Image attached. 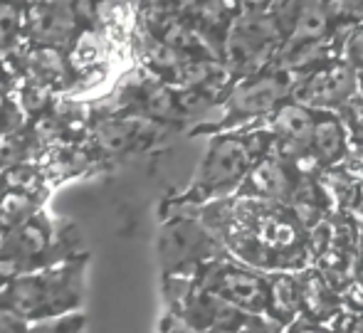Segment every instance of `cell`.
Listing matches in <instances>:
<instances>
[{"label":"cell","mask_w":363,"mask_h":333,"mask_svg":"<svg viewBox=\"0 0 363 333\" xmlns=\"http://www.w3.org/2000/svg\"><path fill=\"white\" fill-rule=\"evenodd\" d=\"M82 286L74 269L20 274L0 291V306L18 314L28 324L62 319L79 306Z\"/></svg>","instance_id":"cell-1"},{"label":"cell","mask_w":363,"mask_h":333,"mask_svg":"<svg viewBox=\"0 0 363 333\" xmlns=\"http://www.w3.org/2000/svg\"><path fill=\"white\" fill-rule=\"evenodd\" d=\"M250 166H252V148L247 146V141L235 136L216 138L198 171L193 191L201 196H218L230 191L247 176Z\"/></svg>","instance_id":"cell-2"},{"label":"cell","mask_w":363,"mask_h":333,"mask_svg":"<svg viewBox=\"0 0 363 333\" xmlns=\"http://www.w3.org/2000/svg\"><path fill=\"white\" fill-rule=\"evenodd\" d=\"M356 91V69L351 64H331L314 72L291 89L294 101L306 109H329L349 101Z\"/></svg>","instance_id":"cell-3"},{"label":"cell","mask_w":363,"mask_h":333,"mask_svg":"<svg viewBox=\"0 0 363 333\" xmlns=\"http://www.w3.org/2000/svg\"><path fill=\"white\" fill-rule=\"evenodd\" d=\"M287 91V72H272V74H257L252 79H245L230 94L228 116L230 119H252V116L267 114L277 104H282Z\"/></svg>","instance_id":"cell-4"},{"label":"cell","mask_w":363,"mask_h":333,"mask_svg":"<svg viewBox=\"0 0 363 333\" xmlns=\"http://www.w3.org/2000/svg\"><path fill=\"white\" fill-rule=\"evenodd\" d=\"M203 289L220 296L230 306H240V309L259 311L267 306V281L245 269H238V266H211Z\"/></svg>","instance_id":"cell-5"},{"label":"cell","mask_w":363,"mask_h":333,"mask_svg":"<svg viewBox=\"0 0 363 333\" xmlns=\"http://www.w3.org/2000/svg\"><path fill=\"white\" fill-rule=\"evenodd\" d=\"M161 259L168 271H176L181 266L211 257L216 249L213 237L193 220H176L166 225L161 232Z\"/></svg>","instance_id":"cell-6"},{"label":"cell","mask_w":363,"mask_h":333,"mask_svg":"<svg viewBox=\"0 0 363 333\" xmlns=\"http://www.w3.org/2000/svg\"><path fill=\"white\" fill-rule=\"evenodd\" d=\"M311 129H314V111L311 109L296 104V101H282L274 106L272 133L279 141L289 143V146L309 148Z\"/></svg>","instance_id":"cell-7"},{"label":"cell","mask_w":363,"mask_h":333,"mask_svg":"<svg viewBox=\"0 0 363 333\" xmlns=\"http://www.w3.org/2000/svg\"><path fill=\"white\" fill-rule=\"evenodd\" d=\"M309 148L321 163H334L346 151V133L344 126L331 114H314V129H311Z\"/></svg>","instance_id":"cell-8"},{"label":"cell","mask_w":363,"mask_h":333,"mask_svg":"<svg viewBox=\"0 0 363 333\" xmlns=\"http://www.w3.org/2000/svg\"><path fill=\"white\" fill-rule=\"evenodd\" d=\"M247 186L262 198H284L291 193L289 171L277 158H264L247 173Z\"/></svg>","instance_id":"cell-9"},{"label":"cell","mask_w":363,"mask_h":333,"mask_svg":"<svg viewBox=\"0 0 363 333\" xmlns=\"http://www.w3.org/2000/svg\"><path fill=\"white\" fill-rule=\"evenodd\" d=\"M326 33V10L321 0H299L294 28L289 38L291 43H311V40H324Z\"/></svg>","instance_id":"cell-10"},{"label":"cell","mask_w":363,"mask_h":333,"mask_svg":"<svg viewBox=\"0 0 363 333\" xmlns=\"http://www.w3.org/2000/svg\"><path fill=\"white\" fill-rule=\"evenodd\" d=\"M299 289L289 276H277L272 284H267V309H272L277 316H291V311H296L299 306Z\"/></svg>","instance_id":"cell-11"},{"label":"cell","mask_w":363,"mask_h":333,"mask_svg":"<svg viewBox=\"0 0 363 333\" xmlns=\"http://www.w3.org/2000/svg\"><path fill=\"white\" fill-rule=\"evenodd\" d=\"M346 57L354 69H363V25H359L351 35L349 45H346Z\"/></svg>","instance_id":"cell-12"},{"label":"cell","mask_w":363,"mask_h":333,"mask_svg":"<svg viewBox=\"0 0 363 333\" xmlns=\"http://www.w3.org/2000/svg\"><path fill=\"white\" fill-rule=\"evenodd\" d=\"M28 321L0 306V333H28Z\"/></svg>","instance_id":"cell-13"},{"label":"cell","mask_w":363,"mask_h":333,"mask_svg":"<svg viewBox=\"0 0 363 333\" xmlns=\"http://www.w3.org/2000/svg\"><path fill=\"white\" fill-rule=\"evenodd\" d=\"M18 15H15V10H13V5H8V3H0V40H5L10 33H13V28H15V23H18Z\"/></svg>","instance_id":"cell-14"},{"label":"cell","mask_w":363,"mask_h":333,"mask_svg":"<svg viewBox=\"0 0 363 333\" xmlns=\"http://www.w3.org/2000/svg\"><path fill=\"white\" fill-rule=\"evenodd\" d=\"M242 3V8L247 10V13H262V10H269V5L274 3V0H240Z\"/></svg>","instance_id":"cell-15"},{"label":"cell","mask_w":363,"mask_h":333,"mask_svg":"<svg viewBox=\"0 0 363 333\" xmlns=\"http://www.w3.org/2000/svg\"><path fill=\"white\" fill-rule=\"evenodd\" d=\"M3 286H5V276L0 274V291H3Z\"/></svg>","instance_id":"cell-16"}]
</instances>
